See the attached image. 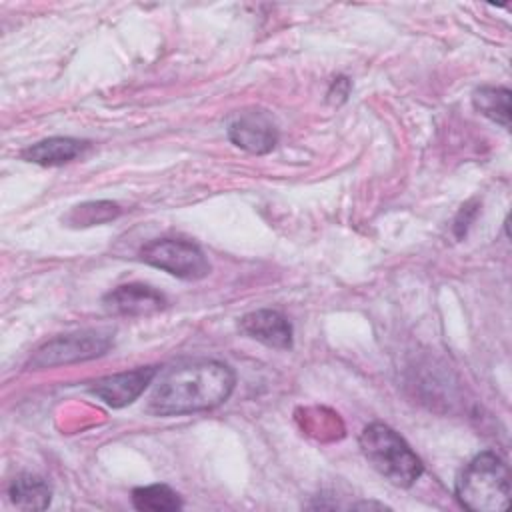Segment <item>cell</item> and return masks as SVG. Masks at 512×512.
Wrapping results in <instances>:
<instances>
[{
	"label": "cell",
	"mask_w": 512,
	"mask_h": 512,
	"mask_svg": "<svg viewBox=\"0 0 512 512\" xmlns=\"http://www.w3.org/2000/svg\"><path fill=\"white\" fill-rule=\"evenodd\" d=\"M154 376H156L154 366H142V368H134L130 372L102 376V378L90 382L88 392L112 408H122V406L132 404L146 390V386L154 380Z\"/></svg>",
	"instance_id": "7"
},
{
	"label": "cell",
	"mask_w": 512,
	"mask_h": 512,
	"mask_svg": "<svg viewBox=\"0 0 512 512\" xmlns=\"http://www.w3.org/2000/svg\"><path fill=\"white\" fill-rule=\"evenodd\" d=\"M104 308L116 316H150L166 308L168 300L162 292L148 284H122L104 294Z\"/></svg>",
	"instance_id": "8"
},
{
	"label": "cell",
	"mask_w": 512,
	"mask_h": 512,
	"mask_svg": "<svg viewBox=\"0 0 512 512\" xmlns=\"http://www.w3.org/2000/svg\"><path fill=\"white\" fill-rule=\"evenodd\" d=\"M10 502L20 510H44L50 504L52 488L36 474H20L8 488Z\"/></svg>",
	"instance_id": "11"
},
{
	"label": "cell",
	"mask_w": 512,
	"mask_h": 512,
	"mask_svg": "<svg viewBox=\"0 0 512 512\" xmlns=\"http://www.w3.org/2000/svg\"><path fill=\"white\" fill-rule=\"evenodd\" d=\"M240 332L278 350L292 346V324L288 318L272 308H260L240 318Z\"/></svg>",
	"instance_id": "9"
},
{
	"label": "cell",
	"mask_w": 512,
	"mask_h": 512,
	"mask_svg": "<svg viewBox=\"0 0 512 512\" xmlns=\"http://www.w3.org/2000/svg\"><path fill=\"white\" fill-rule=\"evenodd\" d=\"M132 504L138 510L150 512H172L182 508L180 496L166 484H150L132 490Z\"/></svg>",
	"instance_id": "13"
},
{
	"label": "cell",
	"mask_w": 512,
	"mask_h": 512,
	"mask_svg": "<svg viewBox=\"0 0 512 512\" xmlns=\"http://www.w3.org/2000/svg\"><path fill=\"white\" fill-rule=\"evenodd\" d=\"M120 214V206L116 202L110 200H92V202H84L74 206L64 222L72 228H88L94 224H104L114 220Z\"/></svg>",
	"instance_id": "14"
},
{
	"label": "cell",
	"mask_w": 512,
	"mask_h": 512,
	"mask_svg": "<svg viewBox=\"0 0 512 512\" xmlns=\"http://www.w3.org/2000/svg\"><path fill=\"white\" fill-rule=\"evenodd\" d=\"M234 372L218 360H188L168 368L156 382L148 410L156 416H180L210 410L228 400Z\"/></svg>",
	"instance_id": "1"
},
{
	"label": "cell",
	"mask_w": 512,
	"mask_h": 512,
	"mask_svg": "<svg viewBox=\"0 0 512 512\" xmlns=\"http://www.w3.org/2000/svg\"><path fill=\"white\" fill-rule=\"evenodd\" d=\"M88 142L78 138H64L54 136L40 140L28 148L22 150V158L26 162L38 164V166H62L74 158H78L86 150Z\"/></svg>",
	"instance_id": "10"
},
{
	"label": "cell",
	"mask_w": 512,
	"mask_h": 512,
	"mask_svg": "<svg viewBox=\"0 0 512 512\" xmlns=\"http://www.w3.org/2000/svg\"><path fill=\"white\" fill-rule=\"evenodd\" d=\"M472 102H474V108L486 118L502 124L504 128L510 126V90L508 88L482 86L474 90Z\"/></svg>",
	"instance_id": "12"
},
{
	"label": "cell",
	"mask_w": 512,
	"mask_h": 512,
	"mask_svg": "<svg viewBox=\"0 0 512 512\" xmlns=\"http://www.w3.org/2000/svg\"><path fill=\"white\" fill-rule=\"evenodd\" d=\"M458 502L474 512H500L510 504V472L496 452H480L456 478Z\"/></svg>",
	"instance_id": "2"
},
{
	"label": "cell",
	"mask_w": 512,
	"mask_h": 512,
	"mask_svg": "<svg viewBox=\"0 0 512 512\" xmlns=\"http://www.w3.org/2000/svg\"><path fill=\"white\" fill-rule=\"evenodd\" d=\"M138 258L182 280H200L210 274V262L202 248L182 238H158L144 244Z\"/></svg>",
	"instance_id": "5"
},
{
	"label": "cell",
	"mask_w": 512,
	"mask_h": 512,
	"mask_svg": "<svg viewBox=\"0 0 512 512\" xmlns=\"http://www.w3.org/2000/svg\"><path fill=\"white\" fill-rule=\"evenodd\" d=\"M228 138L250 154H266L278 142V128L264 110H244L228 124Z\"/></svg>",
	"instance_id": "6"
},
{
	"label": "cell",
	"mask_w": 512,
	"mask_h": 512,
	"mask_svg": "<svg viewBox=\"0 0 512 512\" xmlns=\"http://www.w3.org/2000/svg\"><path fill=\"white\" fill-rule=\"evenodd\" d=\"M474 212H476V208H472L470 204L462 206V210L458 212V216H456V220H454V230H456V236H458V238H462V236L466 234L468 224H470Z\"/></svg>",
	"instance_id": "15"
},
{
	"label": "cell",
	"mask_w": 512,
	"mask_h": 512,
	"mask_svg": "<svg viewBox=\"0 0 512 512\" xmlns=\"http://www.w3.org/2000/svg\"><path fill=\"white\" fill-rule=\"evenodd\" d=\"M112 346V332L108 330H78L60 334L42 344L28 362V368L42 370L72 362H84L106 354Z\"/></svg>",
	"instance_id": "4"
},
{
	"label": "cell",
	"mask_w": 512,
	"mask_h": 512,
	"mask_svg": "<svg viewBox=\"0 0 512 512\" xmlns=\"http://www.w3.org/2000/svg\"><path fill=\"white\" fill-rule=\"evenodd\" d=\"M358 442L370 466L394 486L408 488L424 472L420 458L412 452L406 440L382 422L364 426Z\"/></svg>",
	"instance_id": "3"
}]
</instances>
